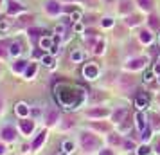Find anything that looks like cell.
Returning <instances> with one entry per match:
<instances>
[{
    "instance_id": "6da1fadb",
    "label": "cell",
    "mask_w": 160,
    "mask_h": 155,
    "mask_svg": "<svg viewBox=\"0 0 160 155\" xmlns=\"http://www.w3.org/2000/svg\"><path fill=\"white\" fill-rule=\"evenodd\" d=\"M81 144H83V148L87 152H94L95 148L99 146V139L95 135H92V133H83L81 135Z\"/></svg>"
},
{
    "instance_id": "7a4b0ae2",
    "label": "cell",
    "mask_w": 160,
    "mask_h": 155,
    "mask_svg": "<svg viewBox=\"0 0 160 155\" xmlns=\"http://www.w3.org/2000/svg\"><path fill=\"white\" fill-rule=\"evenodd\" d=\"M83 76L88 78V80H95V78L99 76V69H97V65H94V63L85 65V69H83Z\"/></svg>"
},
{
    "instance_id": "3957f363",
    "label": "cell",
    "mask_w": 160,
    "mask_h": 155,
    "mask_svg": "<svg viewBox=\"0 0 160 155\" xmlns=\"http://www.w3.org/2000/svg\"><path fill=\"white\" fill-rule=\"evenodd\" d=\"M144 65H146V58H133L126 63V69L137 70V69H144Z\"/></svg>"
},
{
    "instance_id": "277c9868",
    "label": "cell",
    "mask_w": 160,
    "mask_h": 155,
    "mask_svg": "<svg viewBox=\"0 0 160 155\" xmlns=\"http://www.w3.org/2000/svg\"><path fill=\"white\" fill-rule=\"evenodd\" d=\"M20 130H22L25 135L32 133V130H34V121H31V119H23V121H20Z\"/></svg>"
},
{
    "instance_id": "5b68a950",
    "label": "cell",
    "mask_w": 160,
    "mask_h": 155,
    "mask_svg": "<svg viewBox=\"0 0 160 155\" xmlns=\"http://www.w3.org/2000/svg\"><path fill=\"white\" fill-rule=\"evenodd\" d=\"M15 137H16V133H15V130L11 128V126H4L2 128V139L4 141H15Z\"/></svg>"
},
{
    "instance_id": "8992f818",
    "label": "cell",
    "mask_w": 160,
    "mask_h": 155,
    "mask_svg": "<svg viewBox=\"0 0 160 155\" xmlns=\"http://www.w3.org/2000/svg\"><path fill=\"white\" fill-rule=\"evenodd\" d=\"M23 11H25V8L20 6L18 2H15V0H11V2H9V8H8L9 15H16V13H23Z\"/></svg>"
},
{
    "instance_id": "52a82bcc",
    "label": "cell",
    "mask_w": 160,
    "mask_h": 155,
    "mask_svg": "<svg viewBox=\"0 0 160 155\" xmlns=\"http://www.w3.org/2000/svg\"><path fill=\"white\" fill-rule=\"evenodd\" d=\"M45 139H47V132H42V133H38V137L34 141H32V150H38V148L42 146V144H43L45 142Z\"/></svg>"
},
{
    "instance_id": "ba28073f",
    "label": "cell",
    "mask_w": 160,
    "mask_h": 155,
    "mask_svg": "<svg viewBox=\"0 0 160 155\" xmlns=\"http://www.w3.org/2000/svg\"><path fill=\"white\" fill-rule=\"evenodd\" d=\"M9 54H11V56H20V54H22V44H20V42L11 44L9 45Z\"/></svg>"
},
{
    "instance_id": "9c48e42d",
    "label": "cell",
    "mask_w": 160,
    "mask_h": 155,
    "mask_svg": "<svg viewBox=\"0 0 160 155\" xmlns=\"http://www.w3.org/2000/svg\"><path fill=\"white\" fill-rule=\"evenodd\" d=\"M15 112L20 116V117H27V114H29V106L25 103H18L16 105V108H15Z\"/></svg>"
},
{
    "instance_id": "30bf717a",
    "label": "cell",
    "mask_w": 160,
    "mask_h": 155,
    "mask_svg": "<svg viewBox=\"0 0 160 155\" xmlns=\"http://www.w3.org/2000/svg\"><path fill=\"white\" fill-rule=\"evenodd\" d=\"M135 105H137V108H140V110L148 108V96H144V94L137 96V99H135Z\"/></svg>"
},
{
    "instance_id": "8fae6325",
    "label": "cell",
    "mask_w": 160,
    "mask_h": 155,
    "mask_svg": "<svg viewBox=\"0 0 160 155\" xmlns=\"http://www.w3.org/2000/svg\"><path fill=\"white\" fill-rule=\"evenodd\" d=\"M47 11H49V13H51V15H58L59 11H61V8H59L58 4H56V2H47Z\"/></svg>"
},
{
    "instance_id": "7c38bea8",
    "label": "cell",
    "mask_w": 160,
    "mask_h": 155,
    "mask_svg": "<svg viewBox=\"0 0 160 155\" xmlns=\"http://www.w3.org/2000/svg\"><path fill=\"white\" fill-rule=\"evenodd\" d=\"M137 128L138 130H140V132H142V130H146V125H148V123H146V117H144V114H137Z\"/></svg>"
},
{
    "instance_id": "4fadbf2b",
    "label": "cell",
    "mask_w": 160,
    "mask_h": 155,
    "mask_svg": "<svg viewBox=\"0 0 160 155\" xmlns=\"http://www.w3.org/2000/svg\"><path fill=\"white\" fill-rule=\"evenodd\" d=\"M140 42H144V44H151L153 42V36L149 34V31H142L140 33Z\"/></svg>"
},
{
    "instance_id": "5bb4252c",
    "label": "cell",
    "mask_w": 160,
    "mask_h": 155,
    "mask_svg": "<svg viewBox=\"0 0 160 155\" xmlns=\"http://www.w3.org/2000/svg\"><path fill=\"white\" fill-rule=\"evenodd\" d=\"M40 45H42V49L49 51V49H52V40H51V38H42Z\"/></svg>"
},
{
    "instance_id": "9a60e30c",
    "label": "cell",
    "mask_w": 160,
    "mask_h": 155,
    "mask_svg": "<svg viewBox=\"0 0 160 155\" xmlns=\"http://www.w3.org/2000/svg\"><path fill=\"white\" fill-rule=\"evenodd\" d=\"M74 148H76V144H74L72 141H65V142H63V152H67V153L74 152Z\"/></svg>"
},
{
    "instance_id": "2e32d148",
    "label": "cell",
    "mask_w": 160,
    "mask_h": 155,
    "mask_svg": "<svg viewBox=\"0 0 160 155\" xmlns=\"http://www.w3.org/2000/svg\"><path fill=\"white\" fill-rule=\"evenodd\" d=\"M149 25H151L153 29L160 27V18H158V16H149Z\"/></svg>"
},
{
    "instance_id": "e0dca14e",
    "label": "cell",
    "mask_w": 160,
    "mask_h": 155,
    "mask_svg": "<svg viewBox=\"0 0 160 155\" xmlns=\"http://www.w3.org/2000/svg\"><path fill=\"white\" fill-rule=\"evenodd\" d=\"M34 74H36V65L32 63V65H29L27 69H25V76H27V78H32Z\"/></svg>"
},
{
    "instance_id": "ac0fdd59",
    "label": "cell",
    "mask_w": 160,
    "mask_h": 155,
    "mask_svg": "<svg viewBox=\"0 0 160 155\" xmlns=\"http://www.w3.org/2000/svg\"><path fill=\"white\" fill-rule=\"evenodd\" d=\"M138 2V6L142 9H151V6H153V2L151 0H137Z\"/></svg>"
},
{
    "instance_id": "d6986e66",
    "label": "cell",
    "mask_w": 160,
    "mask_h": 155,
    "mask_svg": "<svg viewBox=\"0 0 160 155\" xmlns=\"http://www.w3.org/2000/svg\"><path fill=\"white\" fill-rule=\"evenodd\" d=\"M42 63H43L45 67H52L54 65V58H52V56H43V58H42Z\"/></svg>"
},
{
    "instance_id": "ffe728a7",
    "label": "cell",
    "mask_w": 160,
    "mask_h": 155,
    "mask_svg": "<svg viewBox=\"0 0 160 155\" xmlns=\"http://www.w3.org/2000/svg\"><path fill=\"white\" fill-rule=\"evenodd\" d=\"M27 65V61H22V59H18V61H16L15 63V67H13V69H15L16 72H20V70H23V67Z\"/></svg>"
},
{
    "instance_id": "44dd1931",
    "label": "cell",
    "mask_w": 160,
    "mask_h": 155,
    "mask_svg": "<svg viewBox=\"0 0 160 155\" xmlns=\"http://www.w3.org/2000/svg\"><path fill=\"white\" fill-rule=\"evenodd\" d=\"M56 119H58V114H56V112L52 110L51 114L47 116V123H49V125H52V123H56Z\"/></svg>"
},
{
    "instance_id": "7402d4cb",
    "label": "cell",
    "mask_w": 160,
    "mask_h": 155,
    "mask_svg": "<svg viewBox=\"0 0 160 155\" xmlns=\"http://www.w3.org/2000/svg\"><path fill=\"white\" fill-rule=\"evenodd\" d=\"M88 114L90 116H108V110H104V108H101V110H90Z\"/></svg>"
},
{
    "instance_id": "603a6c76",
    "label": "cell",
    "mask_w": 160,
    "mask_h": 155,
    "mask_svg": "<svg viewBox=\"0 0 160 155\" xmlns=\"http://www.w3.org/2000/svg\"><path fill=\"white\" fill-rule=\"evenodd\" d=\"M124 114H126V110H119V112H115V114H113V121H117V123H119V121H121V119L124 117Z\"/></svg>"
},
{
    "instance_id": "cb8c5ba5",
    "label": "cell",
    "mask_w": 160,
    "mask_h": 155,
    "mask_svg": "<svg viewBox=\"0 0 160 155\" xmlns=\"http://www.w3.org/2000/svg\"><path fill=\"white\" fill-rule=\"evenodd\" d=\"M137 153H138V155H148V153H149V148H148V146L144 144V146H140V148H138V152H137Z\"/></svg>"
},
{
    "instance_id": "d4e9b609",
    "label": "cell",
    "mask_w": 160,
    "mask_h": 155,
    "mask_svg": "<svg viewBox=\"0 0 160 155\" xmlns=\"http://www.w3.org/2000/svg\"><path fill=\"white\" fill-rule=\"evenodd\" d=\"M112 25H113V20L112 18H104L102 20V27H112Z\"/></svg>"
},
{
    "instance_id": "484cf974",
    "label": "cell",
    "mask_w": 160,
    "mask_h": 155,
    "mask_svg": "<svg viewBox=\"0 0 160 155\" xmlns=\"http://www.w3.org/2000/svg\"><path fill=\"white\" fill-rule=\"evenodd\" d=\"M110 142H112V144H121V137H119V135H112V137H110Z\"/></svg>"
},
{
    "instance_id": "4316f807",
    "label": "cell",
    "mask_w": 160,
    "mask_h": 155,
    "mask_svg": "<svg viewBox=\"0 0 160 155\" xmlns=\"http://www.w3.org/2000/svg\"><path fill=\"white\" fill-rule=\"evenodd\" d=\"M151 80H153V72H151V70H148V72L144 74V81H146V83H149Z\"/></svg>"
},
{
    "instance_id": "83f0119b",
    "label": "cell",
    "mask_w": 160,
    "mask_h": 155,
    "mask_svg": "<svg viewBox=\"0 0 160 155\" xmlns=\"http://www.w3.org/2000/svg\"><path fill=\"white\" fill-rule=\"evenodd\" d=\"M70 58H72L74 61H79V59H81V52H79V51L72 52V56H70Z\"/></svg>"
},
{
    "instance_id": "f1b7e54d",
    "label": "cell",
    "mask_w": 160,
    "mask_h": 155,
    "mask_svg": "<svg viewBox=\"0 0 160 155\" xmlns=\"http://www.w3.org/2000/svg\"><path fill=\"white\" fill-rule=\"evenodd\" d=\"M9 29V23L8 22H0V31H8Z\"/></svg>"
},
{
    "instance_id": "f546056e",
    "label": "cell",
    "mask_w": 160,
    "mask_h": 155,
    "mask_svg": "<svg viewBox=\"0 0 160 155\" xmlns=\"http://www.w3.org/2000/svg\"><path fill=\"white\" fill-rule=\"evenodd\" d=\"M0 155H6V148H4V144H0Z\"/></svg>"
},
{
    "instance_id": "4dcf8cb0",
    "label": "cell",
    "mask_w": 160,
    "mask_h": 155,
    "mask_svg": "<svg viewBox=\"0 0 160 155\" xmlns=\"http://www.w3.org/2000/svg\"><path fill=\"white\" fill-rule=\"evenodd\" d=\"M74 20H78V18H79V16H81V13H79V11H76V13H74Z\"/></svg>"
},
{
    "instance_id": "1f68e13d",
    "label": "cell",
    "mask_w": 160,
    "mask_h": 155,
    "mask_svg": "<svg viewBox=\"0 0 160 155\" xmlns=\"http://www.w3.org/2000/svg\"><path fill=\"white\" fill-rule=\"evenodd\" d=\"M99 155H113V153H112L110 150H106V152H101V153H99Z\"/></svg>"
},
{
    "instance_id": "d6a6232c",
    "label": "cell",
    "mask_w": 160,
    "mask_h": 155,
    "mask_svg": "<svg viewBox=\"0 0 160 155\" xmlns=\"http://www.w3.org/2000/svg\"><path fill=\"white\" fill-rule=\"evenodd\" d=\"M155 148H157V152H158V155H160V141L157 142V146H155Z\"/></svg>"
},
{
    "instance_id": "836d02e7",
    "label": "cell",
    "mask_w": 160,
    "mask_h": 155,
    "mask_svg": "<svg viewBox=\"0 0 160 155\" xmlns=\"http://www.w3.org/2000/svg\"><path fill=\"white\" fill-rule=\"evenodd\" d=\"M2 108H4V101H2V97H0V112H2Z\"/></svg>"
},
{
    "instance_id": "e575fe53",
    "label": "cell",
    "mask_w": 160,
    "mask_h": 155,
    "mask_svg": "<svg viewBox=\"0 0 160 155\" xmlns=\"http://www.w3.org/2000/svg\"><path fill=\"white\" fill-rule=\"evenodd\" d=\"M59 155H67V152H63V153H59Z\"/></svg>"
},
{
    "instance_id": "d590c367",
    "label": "cell",
    "mask_w": 160,
    "mask_h": 155,
    "mask_svg": "<svg viewBox=\"0 0 160 155\" xmlns=\"http://www.w3.org/2000/svg\"><path fill=\"white\" fill-rule=\"evenodd\" d=\"M158 63H160V56H158Z\"/></svg>"
},
{
    "instance_id": "8d00e7d4",
    "label": "cell",
    "mask_w": 160,
    "mask_h": 155,
    "mask_svg": "<svg viewBox=\"0 0 160 155\" xmlns=\"http://www.w3.org/2000/svg\"><path fill=\"white\" fill-rule=\"evenodd\" d=\"M158 81H160V78H158Z\"/></svg>"
},
{
    "instance_id": "74e56055",
    "label": "cell",
    "mask_w": 160,
    "mask_h": 155,
    "mask_svg": "<svg viewBox=\"0 0 160 155\" xmlns=\"http://www.w3.org/2000/svg\"><path fill=\"white\" fill-rule=\"evenodd\" d=\"M158 40H160V36H158Z\"/></svg>"
}]
</instances>
